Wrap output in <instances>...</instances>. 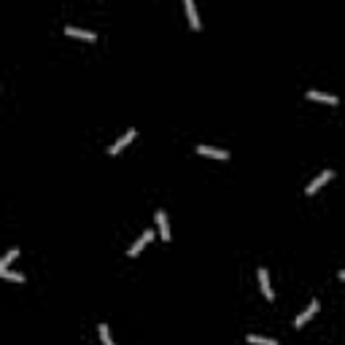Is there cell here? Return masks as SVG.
I'll return each instance as SVG.
<instances>
[{"label":"cell","instance_id":"obj_14","mask_svg":"<svg viewBox=\"0 0 345 345\" xmlns=\"http://www.w3.org/2000/svg\"><path fill=\"white\" fill-rule=\"evenodd\" d=\"M100 340H103V345H114L111 332H108V324H100Z\"/></svg>","mask_w":345,"mask_h":345},{"label":"cell","instance_id":"obj_11","mask_svg":"<svg viewBox=\"0 0 345 345\" xmlns=\"http://www.w3.org/2000/svg\"><path fill=\"white\" fill-rule=\"evenodd\" d=\"M245 340L251 345H278V340H273V337H259V335H248Z\"/></svg>","mask_w":345,"mask_h":345},{"label":"cell","instance_id":"obj_15","mask_svg":"<svg viewBox=\"0 0 345 345\" xmlns=\"http://www.w3.org/2000/svg\"><path fill=\"white\" fill-rule=\"evenodd\" d=\"M337 278H340V281H345V270H340V273H337Z\"/></svg>","mask_w":345,"mask_h":345},{"label":"cell","instance_id":"obj_12","mask_svg":"<svg viewBox=\"0 0 345 345\" xmlns=\"http://www.w3.org/2000/svg\"><path fill=\"white\" fill-rule=\"evenodd\" d=\"M16 256H19V248H11V251H8V254H5L3 259H0V270H8V264H11V262H14V259H16Z\"/></svg>","mask_w":345,"mask_h":345},{"label":"cell","instance_id":"obj_8","mask_svg":"<svg viewBox=\"0 0 345 345\" xmlns=\"http://www.w3.org/2000/svg\"><path fill=\"white\" fill-rule=\"evenodd\" d=\"M259 286H262V294L267 300H273V286H270V278H267V270L259 267Z\"/></svg>","mask_w":345,"mask_h":345},{"label":"cell","instance_id":"obj_4","mask_svg":"<svg viewBox=\"0 0 345 345\" xmlns=\"http://www.w3.org/2000/svg\"><path fill=\"white\" fill-rule=\"evenodd\" d=\"M316 313H318V302L313 300V302H310V305H308V310H302V313H300V316H297V321H294V327H297V329H302V327H305V324H308V321H310V318H313Z\"/></svg>","mask_w":345,"mask_h":345},{"label":"cell","instance_id":"obj_2","mask_svg":"<svg viewBox=\"0 0 345 345\" xmlns=\"http://www.w3.org/2000/svg\"><path fill=\"white\" fill-rule=\"evenodd\" d=\"M135 135H138V130H127V132H124V135L119 138V141H116L114 146H108V154H111V157H116L119 151L124 149V146H130L132 141H135Z\"/></svg>","mask_w":345,"mask_h":345},{"label":"cell","instance_id":"obj_6","mask_svg":"<svg viewBox=\"0 0 345 345\" xmlns=\"http://www.w3.org/2000/svg\"><path fill=\"white\" fill-rule=\"evenodd\" d=\"M197 154L202 157H216V159H229V151H221V149H213V146H197Z\"/></svg>","mask_w":345,"mask_h":345},{"label":"cell","instance_id":"obj_3","mask_svg":"<svg viewBox=\"0 0 345 345\" xmlns=\"http://www.w3.org/2000/svg\"><path fill=\"white\" fill-rule=\"evenodd\" d=\"M151 240H154V229H146L143 235H141V237H138L135 243L130 245L127 256H138V254H141V251H143V245H146V243H151Z\"/></svg>","mask_w":345,"mask_h":345},{"label":"cell","instance_id":"obj_5","mask_svg":"<svg viewBox=\"0 0 345 345\" xmlns=\"http://www.w3.org/2000/svg\"><path fill=\"white\" fill-rule=\"evenodd\" d=\"M157 227H159L162 240H172L170 237V221H168V213H165V210H157Z\"/></svg>","mask_w":345,"mask_h":345},{"label":"cell","instance_id":"obj_9","mask_svg":"<svg viewBox=\"0 0 345 345\" xmlns=\"http://www.w3.org/2000/svg\"><path fill=\"white\" fill-rule=\"evenodd\" d=\"M65 35L73 38H84V41H97V35L92 30H81V27H65Z\"/></svg>","mask_w":345,"mask_h":345},{"label":"cell","instance_id":"obj_7","mask_svg":"<svg viewBox=\"0 0 345 345\" xmlns=\"http://www.w3.org/2000/svg\"><path fill=\"white\" fill-rule=\"evenodd\" d=\"M186 14H189V24H191V30H200L202 27V22H200V14H197V8H194V0H186Z\"/></svg>","mask_w":345,"mask_h":345},{"label":"cell","instance_id":"obj_13","mask_svg":"<svg viewBox=\"0 0 345 345\" xmlns=\"http://www.w3.org/2000/svg\"><path fill=\"white\" fill-rule=\"evenodd\" d=\"M0 275H3L5 281H14V283H24V275H22V273H11V270H0Z\"/></svg>","mask_w":345,"mask_h":345},{"label":"cell","instance_id":"obj_10","mask_svg":"<svg viewBox=\"0 0 345 345\" xmlns=\"http://www.w3.org/2000/svg\"><path fill=\"white\" fill-rule=\"evenodd\" d=\"M308 97H310V100H318V103H329V105H337V103H340L335 95H327V92H316V89H310Z\"/></svg>","mask_w":345,"mask_h":345},{"label":"cell","instance_id":"obj_1","mask_svg":"<svg viewBox=\"0 0 345 345\" xmlns=\"http://www.w3.org/2000/svg\"><path fill=\"white\" fill-rule=\"evenodd\" d=\"M332 178H335V170H324L321 175L316 178V181H310V183H308V189H305V194H308V197H310V194H316V191L321 189L324 183H329Z\"/></svg>","mask_w":345,"mask_h":345}]
</instances>
